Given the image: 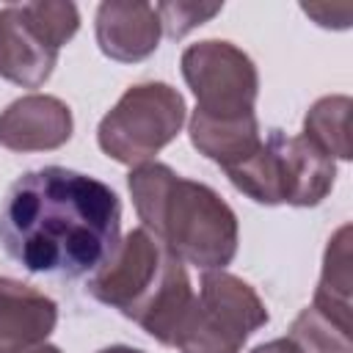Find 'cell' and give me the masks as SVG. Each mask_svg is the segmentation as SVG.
Segmentation results:
<instances>
[{
	"label": "cell",
	"mask_w": 353,
	"mask_h": 353,
	"mask_svg": "<svg viewBox=\"0 0 353 353\" xmlns=\"http://www.w3.org/2000/svg\"><path fill=\"white\" fill-rule=\"evenodd\" d=\"M119 196L105 182L61 165L22 174L0 210V245L39 276H94L119 248Z\"/></svg>",
	"instance_id": "6da1fadb"
},
{
	"label": "cell",
	"mask_w": 353,
	"mask_h": 353,
	"mask_svg": "<svg viewBox=\"0 0 353 353\" xmlns=\"http://www.w3.org/2000/svg\"><path fill=\"white\" fill-rule=\"evenodd\" d=\"M88 292L171 347H179L199 306L182 259L149 229H132L119 243L113 256L88 279Z\"/></svg>",
	"instance_id": "7a4b0ae2"
},
{
	"label": "cell",
	"mask_w": 353,
	"mask_h": 353,
	"mask_svg": "<svg viewBox=\"0 0 353 353\" xmlns=\"http://www.w3.org/2000/svg\"><path fill=\"white\" fill-rule=\"evenodd\" d=\"M130 193L146 229L182 262L223 270L237 251V215L207 185L174 174L163 163L130 171Z\"/></svg>",
	"instance_id": "3957f363"
},
{
	"label": "cell",
	"mask_w": 353,
	"mask_h": 353,
	"mask_svg": "<svg viewBox=\"0 0 353 353\" xmlns=\"http://www.w3.org/2000/svg\"><path fill=\"white\" fill-rule=\"evenodd\" d=\"M226 176L259 204L314 207L328 196L336 165L306 135L270 130L259 149L245 163L229 168Z\"/></svg>",
	"instance_id": "277c9868"
},
{
	"label": "cell",
	"mask_w": 353,
	"mask_h": 353,
	"mask_svg": "<svg viewBox=\"0 0 353 353\" xmlns=\"http://www.w3.org/2000/svg\"><path fill=\"white\" fill-rule=\"evenodd\" d=\"M185 121V99L168 83H138L99 121L97 138L108 157L124 165L149 163Z\"/></svg>",
	"instance_id": "5b68a950"
},
{
	"label": "cell",
	"mask_w": 353,
	"mask_h": 353,
	"mask_svg": "<svg viewBox=\"0 0 353 353\" xmlns=\"http://www.w3.org/2000/svg\"><path fill=\"white\" fill-rule=\"evenodd\" d=\"M74 3H22L0 8V74L25 88H39L61 44L77 33Z\"/></svg>",
	"instance_id": "8992f818"
},
{
	"label": "cell",
	"mask_w": 353,
	"mask_h": 353,
	"mask_svg": "<svg viewBox=\"0 0 353 353\" xmlns=\"http://www.w3.org/2000/svg\"><path fill=\"white\" fill-rule=\"evenodd\" d=\"M182 74L196 94V110L204 119L256 116V66L229 41H201L182 52Z\"/></svg>",
	"instance_id": "52a82bcc"
},
{
	"label": "cell",
	"mask_w": 353,
	"mask_h": 353,
	"mask_svg": "<svg viewBox=\"0 0 353 353\" xmlns=\"http://www.w3.org/2000/svg\"><path fill=\"white\" fill-rule=\"evenodd\" d=\"M72 138L69 108L44 94H28L14 99L0 113V143L11 152L58 149Z\"/></svg>",
	"instance_id": "ba28073f"
},
{
	"label": "cell",
	"mask_w": 353,
	"mask_h": 353,
	"mask_svg": "<svg viewBox=\"0 0 353 353\" xmlns=\"http://www.w3.org/2000/svg\"><path fill=\"white\" fill-rule=\"evenodd\" d=\"M199 303L207 320L240 347L259 325L268 323V309L259 295L243 279L223 270H207L201 276Z\"/></svg>",
	"instance_id": "9c48e42d"
},
{
	"label": "cell",
	"mask_w": 353,
	"mask_h": 353,
	"mask_svg": "<svg viewBox=\"0 0 353 353\" xmlns=\"http://www.w3.org/2000/svg\"><path fill=\"white\" fill-rule=\"evenodd\" d=\"M160 19L149 3H124L110 0L97 11V41L99 50L121 63L143 61L157 50Z\"/></svg>",
	"instance_id": "30bf717a"
},
{
	"label": "cell",
	"mask_w": 353,
	"mask_h": 353,
	"mask_svg": "<svg viewBox=\"0 0 353 353\" xmlns=\"http://www.w3.org/2000/svg\"><path fill=\"white\" fill-rule=\"evenodd\" d=\"M55 320L58 309L44 292L0 276V345L6 353H25L41 345Z\"/></svg>",
	"instance_id": "8fae6325"
},
{
	"label": "cell",
	"mask_w": 353,
	"mask_h": 353,
	"mask_svg": "<svg viewBox=\"0 0 353 353\" xmlns=\"http://www.w3.org/2000/svg\"><path fill=\"white\" fill-rule=\"evenodd\" d=\"M190 141L193 146L215 160L223 171L245 163L262 143L259 135V124L256 116H245V119H204L199 113H193L190 119Z\"/></svg>",
	"instance_id": "7c38bea8"
},
{
	"label": "cell",
	"mask_w": 353,
	"mask_h": 353,
	"mask_svg": "<svg viewBox=\"0 0 353 353\" xmlns=\"http://www.w3.org/2000/svg\"><path fill=\"white\" fill-rule=\"evenodd\" d=\"M350 229L342 226L339 234L331 240L325 251L323 279L314 292V309L334 317L342 325H350V248H347Z\"/></svg>",
	"instance_id": "4fadbf2b"
},
{
	"label": "cell",
	"mask_w": 353,
	"mask_h": 353,
	"mask_svg": "<svg viewBox=\"0 0 353 353\" xmlns=\"http://www.w3.org/2000/svg\"><path fill=\"white\" fill-rule=\"evenodd\" d=\"M317 149L328 157L350 160V99L347 97H325L320 99L303 121V132Z\"/></svg>",
	"instance_id": "5bb4252c"
},
{
	"label": "cell",
	"mask_w": 353,
	"mask_h": 353,
	"mask_svg": "<svg viewBox=\"0 0 353 353\" xmlns=\"http://www.w3.org/2000/svg\"><path fill=\"white\" fill-rule=\"evenodd\" d=\"M298 353H353L350 347V325L336 323L320 309L309 306L298 314L287 336Z\"/></svg>",
	"instance_id": "9a60e30c"
},
{
	"label": "cell",
	"mask_w": 353,
	"mask_h": 353,
	"mask_svg": "<svg viewBox=\"0 0 353 353\" xmlns=\"http://www.w3.org/2000/svg\"><path fill=\"white\" fill-rule=\"evenodd\" d=\"M221 8H223L221 3H160V6H154L160 28L171 39H182L188 30H193L201 22H207Z\"/></svg>",
	"instance_id": "2e32d148"
},
{
	"label": "cell",
	"mask_w": 353,
	"mask_h": 353,
	"mask_svg": "<svg viewBox=\"0 0 353 353\" xmlns=\"http://www.w3.org/2000/svg\"><path fill=\"white\" fill-rule=\"evenodd\" d=\"M251 353H298V347L284 336V339H273V342H268V345H259V347H254Z\"/></svg>",
	"instance_id": "e0dca14e"
},
{
	"label": "cell",
	"mask_w": 353,
	"mask_h": 353,
	"mask_svg": "<svg viewBox=\"0 0 353 353\" xmlns=\"http://www.w3.org/2000/svg\"><path fill=\"white\" fill-rule=\"evenodd\" d=\"M25 353H61V350L52 347V345H36V347H30V350H25Z\"/></svg>",
	"instance_id": "ac0fdd59"
},
{
	"label": "cell",
	"mask_w": 353,
	"mask_h": 353,
	"mask_svg": "<svg viewBox=\"0 0 353 353\" xmlns=\"http://www.w3.org/2000/svg\"><path fill=\"white\" fill-rule=\"evenodd\" d=\"M99 353H143V350H132V347H105V350H99Z\"/></svg>",
	"instance_id": "d6986e66"
},
{
	"label": "cell",
	"mask_w": 353,
	"mask_h": 353,
	"mask_svg": "<svg viewBox=\"0 0 353 353\" xmlns=\"http://www.w3.org/2000/svg\"><path fill=\"white\" fill-rule=\"evenodd\" d=\"M0 353H6V350H3V345H0Z\"/></svg>",
	"instance_id": "ffe728a7"
}]
</instances>
